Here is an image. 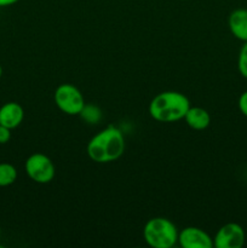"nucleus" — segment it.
Returning <instances> with one entry per match:
<instances>
[{
	"instance_id": "obj_5",
	"label": "nucleus",
	"mask_w": 247,
	"mask_h": 248,
	"mask_svg": "<svg viewBox=\"0 0 247 248\" xmlns=\"http://www.w3.org/2000/svg\"><path fill=\"white\" fill-rule=\"evenodd\" d=\"M26 173L33 182L39 184H47L55 178L56 169L52 160L45 154H31L24 164Z\"/></svg>"
},
{
	"instance_id": "obj_18",
	"label": "nucleus",
	"mask_w": 247,
	"mask_h": 248,
	"mask_svg": "<svg viewBox=\"0 0 247 248\" xmlns=\"http://www.w3.org/2000/svg\"><path fill=\"white\" fill-rule=\"evenodd\" d=\"M0 235H1V229H0Z\"/></svg>"
},
{
	"instance_id": "obj_9",
	"label": "nucleus",
	"mask_w": 247,
	"mask_h": 248,
	"mask_svg": "<svg viewBox=\"0 0 247 248\" xmlns=\"http://www.w3.org/2000/svg\"><path fill=\"white\" fill-rule=\"evenodd\" d=\"M228 26L236 39L247 41V9H236L229 15Z\"/></svg>"
},
{
	"instance_id": "obj_11",
	"label": "nucleus",
	"mask_w": 247,
	"mask_h": 248,
	"mask_svg": "<svg viewBox=\"0 0 247 248\" xmlns=\"http://www.w3.org/2000/svg\"><path fill=\"white\" fill-rule=\"evenodd\" d=\"M17 170L14 165L1 162L0 164V186H9L17 179Z\"/></svg>"
},
{
	"instance_id": "obj_1",
	"label": "nucleus",
	"mask_w": 247,
	"mask_h": 248,
	"mask_svg": "<svg viewBox=\"0 0 247 248\" xmlns=\"http://www.w3.org/2000/svg\"><path fill=\"white\" fill-rule=\"evenodd\" d=\"M86 152L90 159L97 164L116 161L125 152L124 133L115 126H108L90 140Z\"/></svg>"
},
{
	"instance_id": "obj_4",
	"label": "nucleus",
	"mask_w": 247,
	"mask_h": 248,
	"mask_svg": "<svg viewBox=\"0 0 247 248\" xmlns=\"http://www.w3.org/2000/svg\"><path fill=\"white\" fill-rule=\"evenodd\" d=\"M55 103L67 115H79L85 103L80 90L72 84H62L55 91Z\"/></svg>"
},
{
	"instance_id": "obj_10",
	"label": "nucleus",
	"mask_w": 247,
	"mask_h": 248,
	"mask_svg": "<svg viewBox=\"0 0 247 248\" xmlns=\"http://www.w3.org/2000/svg\"><path fill=\"white\" fill-rule=\"evenodd\" d=\"M186 125L196 131H202L207 128L211 124V115L206 109L201 107H190L184 116Z\"/></svg>"
},
{
	"instance_id": "obj_7",
	"label": "nucleus",
	"mask_w": 247,
	"mask_h": 248,
	"mask_svg": "<svg viewBox=\"0 0 247 248\" xmlns=\"http://www.w3.org/2000/svg\"><path fill=\"white\" fill-rule=\"evenodd\" d=\"M178 244L183 248H212L213 239L196 227H186L178 234Z\"/></svg>"
},
{
	"instance_id": "obj_2",
	"label": "nucleus",
	"mask_w": 247,
	"mask_h": 248,
	"mask_svg": "<svg viewBox=\"0 0 247 248\" xmlns=\"http://www.w3.org/2000/svg\"><path fill=\"white\" fill-rule=\"evenodd\" d=\"M190 107L185 94L177 91H165L152 99L149 114L159 123H176L184 119Z\"/></svg>"
},
{
	"instance_id": "obj_16",
	"label": "nucleus",
	"mask_w": 247,
	"mask_h": 248,
	"mask_svg": "<svg viewBox=\"0 0 247 248\" xmlns=\"http://www.w3.org/2000/svg\"><path fill=\"white\" fill-rule=\"evenodd\" d=\"M19 0H0V7H6L11 6V5L16 4Z\"/></svg>"
},
{
	"instance_id": "obj_8",
	"label": "nucleus",
	"mask_w": 247,
	"mask_h": 248,
	"mask_svg": "<svg viewBox=\"0 0 247 248\" xmlns=\"http://www.w3.org/2000/svg\"><path fill=\"white\" fill-rule=\"evenodd\" d=\"M24 119V110L21 104L7 102L0 107V125L14 130L18 127Z\"/></svg>"
},
{
	"instance_id": "obj_13",
	"label": "nucleus",
	"mask_w": 247,
	"mask_h": 248,
	"mask_svg": "<svg viewBox=\"0 0 247 248\" xmlns=\"http://www.w3.org/2000/svg\"><path fill=\"white\" fill-rule=\"evenodd\" d=\"M237 69L241 77L247 79V41H245L240 48L239 57H237Z\"/></svg>"
},
{
	"instance_id": "obj_6",
	"label": "nucleus",
	"mask_w": 247,
	"mask_h": 248,
	"mask_svg": "<svg viewBox=\"0 0 247 248\" xmlns=\"http://www.w3.org/2000/svg\"><path fill=\"white\" fill-rule=\"evenodd\" d=\"M246 234L244 228L237 223H227L218 229L213 237L216 248H241L245 245Z\"/></svg>"
},
{
	"instance_id": "obj_15",
	"label": "nucleus",
	"mask_w": 247,
	"mask_h": 248,
	"mask_svg": "<svg viewBox=\"0 0 247 248\" xmlns=\"http://www.w3.org/2000/svg\"><path fill=\"white\" fill-rule=\"evenodd\" d=\"M239 109L241 114L247 118V91L242 92L241 96L239 97Z\"/></svg>"
},
{
	"instance_id": "obj_12",
	"label": "nucleus",
	"mask_w": 247,
	"mask_h": 248,
	"mask_svg": "<svg viewBox=\"0 0 247 248\" xmlns=\"http://www.w3.org/2000/svg\"><path fill=\"white\" fill-rule=\"evenodd\" d=\"M82 118V120L86 121L87 124H97L101 121L102 119V110L97 106L93 104H85L84 108H82L81 113L79 114Z\"/></svg>"
},
{
	"instance_id": "obj_3",
	"label": "nucleus",
	"mask_w": 247,
	"mask_h": 248,
	"mask_svg": "<svg viewBox=\"0 0 247 248\" xmlns=\"http://www.w3.org/2000/svg\"><path fill=\"white\" fill-rule=\"evenodd\" d=\"M178 234L176 225L164 217L152 218L143 229L145 242L153 248H172L178 242Z\"/></svg>"
},
{
	"instance_id": "obj_14",
	"label": "nucleus",
	"mask_w": 247,
	"mask_h": 248,
	"mask_svg": "<svg viewBox=\"0 0 247 248\" xmlns=\"http://www.w3.org/2000/svg\"><path fill=\"white\" fill-rule=\"evenodd\" d=\"M11 140V130L0 125V144H6Z\"/></svg>"
},
{
	"instance_id": "obj_17",
	"label": "nucleus",
	"mask_w": 247,
	"mask_h": 248,
	"mask_svg": "<svg viewBox=\"0 0 247 248\" xmlns=\"http://www.w3.org/2000/svg\"><path fill=\"white\" fill-rule=\"evenodd\" d=\"M1 75H2V68L1 65H0V78H1Z\"/></svg>"
}]
</instances>
